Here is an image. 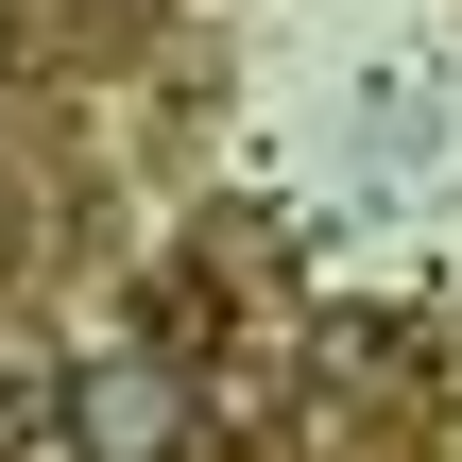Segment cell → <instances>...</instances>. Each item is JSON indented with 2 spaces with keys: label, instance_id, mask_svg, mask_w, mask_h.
Returning a JSON list of instances; mask_svg holds the SVG:
<instances>
[{
  "label": "cell",
  "instance_id": "obj_1",
  "mask_svg": "<svg viewBox=\"0 0 462 462\" xmlns=\"http://www.w3.org/2000/svg\"><path fill=\"white\" fill-rule=\"evenodd\" d=\"M51 446H69V394L34 343H0V462H51Z\"/></svg>",
  "mask_w": 462,
  "mask_h": 462
},
{
  "label": "cell",
  "instance_id": "obj_2",
  "mask_svg": "<svg viewBox=\"0 0 462 462\" xmlns=\"http://www.w3.org/2000/svg\"><path fill=\"white\" fill-rule=\"evenodd\" d=\"M86 446H103V462H154V446H171V377H103Z\"/></svg>",
  "mask_w": 462,
  "mask_h": 462
}]
</instances>
